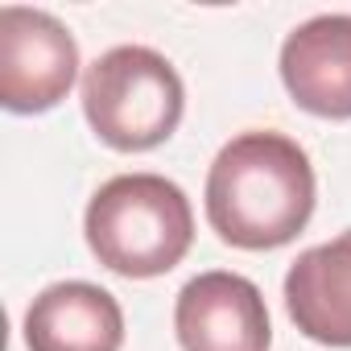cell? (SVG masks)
<instances>
[{
    "label": "cell",
    "instance_id": "cell-1",
    "mask_svg": "<svg viewBox=\"0 0 351 351\" xmlns=\"http://www.w3.org/2000/svg\"><path fill=\"white\" fill-rule=\"evenodd\" d=\"M314 165L306 149L273 128L232 136L207 173V219L232 248L265 252L289 244L314 215Z\"/></svg>",
    "mask_w": 351,
    "mask_h": 351
},
{
    "label": "cell",
    "instance_id": "cell-2",
    "mask_svg": "<svg viewBox=\"0 0 351 351\" xmlns=\"http://www.w3.org/2000/svg\"><path fill=\"white\" fill-rule=\"evenodd\" d=\"M83 232L104 269L145 281L182 265L195 240V211L186 191L161 173H120L91 195Z\"/></svg>",
    "mask_w": 351,
    "mask_h": 351
},
{
    "label": "cell",
    "instance_id": "cell-3",
    "mask_svg": "<svg viewBox=\"0 0 351 351\" xmlns=\"http://www.w3.org/2000/svg\"><path fill=\"white\" fill-rule=\"evenodd\" d=\"M186 87L173 62L149 46H116L83 75V116L120 153H145L182 124Z\"/></svg>",
    "mask_w": 351,
    "mask_h": 351
},
{
    "label": "cell",
    "instance_id": "cell-4",
    "mask_svg": "<svg viewBox=\"0 0 351 351\" xmlns=\"http://www.w3.org/2000/svg\"><path fill=\"white\" fill-rule=\"evenodd\" d=\"M79 75V46L71 29L25 5L0 9V104L9 112L34 116L66 99Z\"/></svg>",
    "mask_w": 351,
    "mask_h": 351
},
{
    "label": "cell",
    "instance_id": "cell-5",
    "mask_svg": "<svg viewBox=\"0 0 351 351\" xmlns=\"http://www.w3.org/2000/svg\"><path fill=\"white\" fill-rule=\"evenodd\" d=\"M182 351H269L273 326L261 289L228 269L199 273L182 285L173 306Z\"/></svg>",
    "mask_w": 351,
    "mask_h": 351
},
{
    "label": "cell",
    "instance_id": "cell-6",
    "mask_svg": "<svg viewBox=\"0 0 351 351\" xmlns=\"http://www.w3.org/2000/svg\"><path fill=\"white\" fill-rule=\"evenodd\" d=\"M281 83L298 108L351 120V13L302 21L281 46Z\"/></svg>",
    "mask_w": 351,
    "mask_h": 351
},
{
    "label": "cell",
    "instance_id": "cell-7",
    "mask_svg": "<svg viewBox=\"0 0 351 351\" xmlns=\"http://www.w3.org/2000/svg\"><path fill=\"white\" fill-rule=\"evenodd\" d=\"M124 310L120 302L91 281L46 285L25 310V347L29 351H120Z\"/></svg>",
    "mask_w": 351,
    "mask_h": 351
},
{
    "label": "cell",
    "instance_id": "cell-8",
    "mask_svg": "<svg viewBox=\"0 0 351 351\" xmlns=\"http://www.w3.org/2000/svg\"><path fill=\"white\" fill-rule=\"evenodd\" d=\"M293 326L322 347H351V228L306 248L285 273Z\"/></svg>",
    "mask_w": 351,
    "mask_h": 351
}]
</instances>
